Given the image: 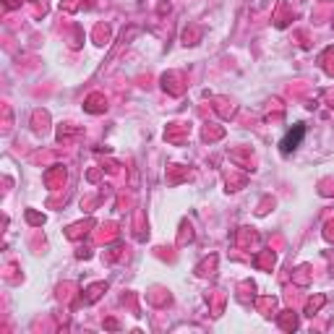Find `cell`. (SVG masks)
<instances>
[{
    "mask_svg": "<svg viewBox=\"0 0 334 334\" xmlns=\"http://www.w3.org/2000/svg\"><path fill=\"white\" fill-rule=\"evenodd\" d=\"M303 133H305V128L303 126H295V133L290 131L287 136H284V141H282V152H292L295 146L300 144V139H303Z\"/></svg>",
    "mask_w": 334,
    "mask_h": 334,
    "instance_id": "6da1fadb",
    "label": "cell"
}]
</instances>
